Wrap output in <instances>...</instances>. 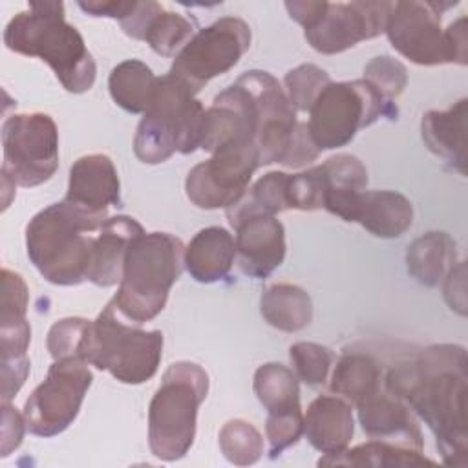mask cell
I'll return each mask as SVG.
<instances>
[{"label":"cell","instance_id":"obj_1","mask_svg":"<svg viewBox=\"0 0 468 468\" xmlns=\"http://www.w3.org/2000/svg\"><path fill=\"white\" fill-rule=\"evenodd\" d=\"M466 351L457 344H435L415 358L391 367L386 391L419 415L437 439L444 464H468Z\"/></svg>","mask_w":468,"mask_h":468},{"label":"cell","instance_id":"obj_2","mask_svg":"<svg viewBox=\"0 0 468 468\" xmlns=\"http://www.w3.org/2000/svg\"><path fill=\"white\" fill-rule=\"evenodd\" d=\"M4 44L15 53L44 60L69 93H84L95 82V60L79 29L66 22L62 2H29L27 11L7 22Z\"/></svg>","mask_w":468,"mask_h":468},{"label":"cell","instance_id":"obj_3","mask_svg":"<svg viewBox=\"0 0 468 468\" xmlns=\"http://www.w3.org/2000/svg\"><path fill=\"white\" fill-rule=\"evenodd\" d=\"M106 218L66 199L35 214L26 227V249L42 278L53 285H79L88 280L93 232H99Z\"/></svg>","mask_w":468,"mask_h":468},{"label":"cell","instance_id":"obj_4","mask_svg":"<svg viewBox=\"0 0 468 468\" xmlns=\"http://www.w3.org/2000/svg\"><path fill=\"white\" fill-rule=\"evenodd\" d=\"M185 269V245L168 232H143L128 247L113 303L133 324L155 318Z\"/></svg>","mask_w":468,"mask_h":468},{"label":"cell","instance_id":"obj_5","mask_svg":"<svg viewBox=\"0 0 468 468\" xmlns=\"http://www.w3.org/2000/svg\"><path fill=\"white\" fill-rule=\"evenodd\" d=\"M205 108L196 93L170 71L157 77L148 108L133 137V154L144 165H157L176 152L199 148Z\"/></svg>","mask_w":468,"mask_h":468},{"label":"cell","instance_id":"obj_6","mask_svg":"<svg viewBox=\"0 0 468 468\" xmlns=\"http://www.w3.org/2000/svg\"><path fill=\"white\" fill-rule=\"evenodd\" d=\"M208 393V375L194 362H174L148 406V446L166 463L185 457L194 444L196 419Z\"/></svg>","mask_w":468,"mask_h":468},{"label":"cell","instance_id":"obj_7","mask_svg":"<svg viewBox=\"0 0 468 468\" xmlns=\"http://www.w3.org/2000/svg\"><path fill=\"white\" fill-rule=\"evenodd\" d=\"M141 324H126L113 302L90 320L79 356L101 371H108L122 384L150 380L163 358V333L144 331Z\"/></svg>","mask_w":468,"mask_h":468},{"label":"cell","instance_id":"obj_8","mask_svg":"<svg viewBox=\"0 0 468 468\" xmlns=\"http://www.w3.org/2000/svg\"><path fill=\"white\" fill-rule=\"evenodd\" d=\"M236 80L245 86L254 104V143L260 154V166L280 163L289 168H300L318 157L320 150L309 135L307 122L296 119V110L285 90L269 71L250 69Z\"/></svg>","mask_w":468,"mask_h":468},{"label":"cell","instance_id":"obj_9","mask_svg":"<svg viewBox=\"0 0 468 468\" xmlns=\"http://www.w3.org/2000/svg\"><path fill=\"white\" fill-rule=\"evenodd\" d=\"M457 2H393L386 35L389 44L419 66L466 64V16L442 29V13Z\"/></svg>","mask_w":468,"mask_h":468},{"label":"cell","instance_id":"obj_10","mask_svg":"<svg viewBox=\"0 0 468 468\" xmlns=\"http://www.w3.org/2000/svg\"><path fill=\"white\" fill-rule=\"evenodd\" d=\"M380 117H397V106L369 80H331L309 110L307 130L320 152L335 150L351 143L358 130Z\"/></svg>","mask_w":468,"mask_h":468},{"label":"cell","instance_id":"obj_11","mask_svg":"<svg viewBox=\"0 0 468 468\" xmlns=\"http://www.w3.org/2000/svg\"><path fill=\"white\" fill-rule=\"evenodd\" d=\"M2 177L15 186H38L58 168V130L48 113H13L2 124Z\"/></svg>","mask_w":468,"mask_h":468},{"label":"cell","instance_id":"obj_12","mask_svg":"<svg viewBox=\"0 0 468 468\" xmlns=\"http://www.w3.org/2000/svg\"><path fill=\"white\" fill-rule=\"evenodd\" d=\"M93 375L88 362L79 356L53 360L46 378L33 389L24 404V419L29 433L55 437L77 419Z\"/></svg>","mask_w":468,"mask_h":468},{"label":"cell","instance_id":"obj_13","mask_svg":"<svg viewBox=\"0 0 468 468\" xmlns=\"http://www.w3.org/2000/svg\"><path fill=\"white\" fill-rule=\"evenodd\" d=\"M249 48V24L238 16H221L196 31L176 55L170 73L197 93L210 79L232 69Z\"/></svg>","mask_w":468,"mask_h":468},{"label":"cell","instance_id":"obj_14","mask_svg":"<svg viewBox=\"0 0 468 468\" xmlns=\"http://www.w3.org/2000/svg\"><path fill=\"white\" fill-rule=\"evenodd\" d=\"M393 2H325L303 27L307 44L324 55H336L386 31Z\"/></svg>","mask_w":468,"mask_h":468},{"label":"cell","instance_id":"obj_15","mask_svg":"<svg viewBox=\"0 0 468 468\" xmlns=\"http://www.w3.org/2000/svg\"><path fill=\"white\" fill-rule=\"evenodd\" d=\"M256 168H260L256 144L225 146L188 172L186 197L205 210L229 208L247 192Z\"/></svg>","mask_w":468,"mask_h":468},{"label":"cell","instance_id":"obj_16","mask_svg":"<svg viewBox=\"0 0 468 468\" xmlns=\"http://www.w3.org/2000/svg\"><path fill=\"white\" fill-rule=\"evenodd\" d=\"M29 289L18 272L2 269V311H0V367L2 402H9L29 375L27 347L31 327L26 318Z\"/></svg>","mask_w":468,"mask_h":468},{"label":"cell","instance_id":"obj_17","mask_svg":"<svg viewBox=\"0 0 468 468\" xmlns=\"http://www.w3.org/2000/svg\"><path fill=\"white\" fill-rule=\"evenodd\" d=\"M236 232V260L243 274L267 278L285 258V229L276 216L249 214L229 223Z\"/></svg>","mask_w":468,"mask_h":468},{"label":"cell","instance_id":"obj_18","mask_svg":"<svg viewBox=\"0 0 468 468\" xmlns=\"http://www.w3.org/2000/svg\"><path fill=\"white\" fill-rule=\"evenodd\" d=\"M66 201L101 216L121 207V181L113 161L104 154L79 157L69 168Z\"/></svg>","mask_w":468,"mask_h":468},{"label":"cell","instance_id":"obj_19","mask_svg":"<svg viewBox=\"0 0 468 468\" xmlns=\"http://www.w3.org/2000/svg\"><path fill=\"white\" fill-rule=\"evenodd\" d=\"M358 420L369 439L422 450L424 441L411 410L395 395L378 389L356 404Z\"/></svg>","mask_w":468,"mask_h":468},{"label":"cell","instance_id":"obj_20","mask_svg":"<svg viewBox=\"0 0 468 468\" xmlns=\"http://www.w3.org/2000/svg\"><path fill=\"white\" fill-rule=\"evenodd\" d=\"M303 433L324 455L342 453L355 433L351 404L338 395L316 397L303 415Z\"/></svg>","mask_w":468,"mask_h":468},{"label":"cell","instance_id":"obj_21","mask_svg":"<svg viewBox=\"0 0 468 468\" xmlns=\"http://www.w3.org/2000/svg\"><path fill=\"white\" fill-rule=\"evenodd\" d=\"M143 232L144 229L132 216L121 214L106 218L95 236L88 282L97 287H112L119 283L128 247Z\"/></svg>","mask_w":468,"mask_h":468},{"label":"cell","instance_id":"obj_22","mask_svg":"<svg viewBox=\"0 0 468 468\" xmlns=\"http://www.w3.org/2000/svg\"><path fill=\"white\" fill-rule=\"evenodd\" d=\"M325 194L324 208L344 221H355L358 201L367 186L366 165L351 154H336L322 165Z\"/></svg>","mask_w":468,"mask_h":468},{"label":"cell","instance_id":"obj_23","mask_svg":"<svg viewBox=\"0 0 468 468\" xmlns=\"http://www.w3.org/2000/svg\"><path fill=\"white\" fill-rule=\"evenodd\" d=\"M236 260V241L223 227L201 229L185 247V269L199 283L229 276Z\"/></svg>","mask_w":468,"mask_h":468},{"label":"cell","instance_id":"obj_24","mask_svg":"<svg viewBox=\"0 0 468 468\" xmlns=\"http://www.w3.org/2000/svg\"><path fill=\"white\" fill-rule=\"evenodd\" d=\"M466 99L457 101L448 110H431L422 115L420 132L428 150L448 161L463 176L466 174L464 130H466Z\"/></svg>","mask_w":468,"mask_h":468},{"label":"cell","instance_id":"obj_25","mask_svg":"<svg viewBox=\"0 0 468 468\" xmlns=\"http://www.w3.org/2000/svg\"><path fill=\"white\" fill-rule=\"evenodd\" d=\"M356 223L377 238H399L413 223L411 201L395 190H364L358 201Z\"/></svg>","mask_w":468,"mask_h":468},{"label":"cell","instance_id":"obj_26","mask_svg":"<svg viewBox=\"0 0 468 468\" xmlns=\"http://www.w3.org/2000/svg\"><path fill=\"white\" fill-rule=\"evenodd\" d=\"M457 263L455 239L446 232H426L406 250V267L420 285L437 287Z\"/></svg>","mask_w":468,"mask_h":468},{"label":"cell","instance_id":"obj_27","mask_svg":"<svg viewBox=\"0 0 468 468\" xmlns=\"http://www.w3.org/2000/svg\"><path fill=\"white\" fill-rule=\"evenodd\" d=\"M263 320L285 333H296L313 320V302L309 292L294 283H272L260 298Z\"/></svg>","mask_w":468,"mask_h":468},{"label":"cell","instance_id":"obj_28","mask_svg":"<svg viewBox=\"0 0 468 468\" xmlns=\"http://www.w3.org/2000/svg\"><path fill=\"white\" fill-rule=\"evenodd\" d=\"M320 466H373V468H406V466H433L435 461L428 459L422 450L410 446L371 439L351 450H344L336 455H324L318 461Z\"/></svg>","mask_w":468,"mask_h":468},{"label":"cell","instance_id":"obj_29","mask_svg":"<svg viewBox=\"0 0 468 468\" xmlns=\"http://www.w3.org/2000/svg\"><path fill=\"white\" fill-rule=\"evenodd\" d=\"M382 369L367 353H346L338 358L331 375V391L351 404H360L380 389Z\"/></svg>","mask_w":468,"mask_h":468},{"label":"cell","instance_id":"obj_30","mask_svg":"<svg viewBox=\"0 0 468 468\" xmlns=\"http://www.w3.org/2000/svg\"><path fill=\"white\" fill-rule=\"evenodd\" d=\"M252 388L267 415L302 413L298 377L287 366L278 362L260 366L254 373Z\"/></svg>","mask_w":468,"mask_h":468},{"label":"cell","instance_id":"obj_31","mask_svg":"<svg viewBox=\"0 0 468 468\" xmlns=\"http://www.w3.org/2000/svg\"><path fill=\"white\" fill-rule=\"evenodd\" d=\"M157 77L137 58L119 62L108 79V90L117 106L128 113H144L152 99Z\"/></svg>","mask_w":468,"mask_h":468},{"label":"cell","instance_id":"obj_32","mask_svg":"<svg viewBox=\"0 0 468 468\" xmlns=\"http://www.w3.org/2000/svg\"><path fill=\"white\" fill-rule=\"evenodd\" d=\"M90 16H108L115 18L121 24V29L135 38L144 40V33L152 18L163 11V5L146 0V2H122V0H88L77 4Z\"/></svg>","mask_w":468,"mask_h":468},{"label":"cell","instance_id":"obj_33","mask_svg":"<svg viewBox=\"0 0 468 468\" xmlns=\"http://www.w3.org/2000/svg\"><path fill=\"white\" fill-rule=\"evenodd\" d=\"M196 27H197L196 18L163 9L152 18L144 33V42L157 55L174 57L196 35Z\"/></svg>","mask_w":468,"mask_h":468},{"label":"cell","instance_id":"obj_34","mask_svg":"<svg viewBox=\"0 0 468 468\" xmlns=\"http://www.w3.org/2000/svg\"><path fill=\"white\" fill-rule=\"evenodd\" d=\"M219 448L229 463L249 466L260 461L263 453V437L254 424L243 419H232L219 430Z\"/></svg>","mask_w":468,"mask_h":468},{"label":"cell","instance_id":"obj_35","mask_svg":"<svg viewBox=\"0 0 468 468\" xmlns=\"http://www.w3.org/2000/svg\"><path fill=\"white\" fill-rule=\"evenodd\" d=\"M329 82V73L314 64H300L283 77L285 93L296 112H309Z\"/></svg>","mask_w":468,"mask_h":468},{"label":"cell","instance_id":"obj_36","mask_svg":"<svg viewBox=\"0 0 468 468\" xmlns=\"http://www.w3.org/2000/svg\"><path fill=\"white\" fill-rule=\"evenodd\" d=\"M289 358L298 380L307 386H322L333 364V351L322 344L296 342L289 347Z\"/></svg>","mask_w":468,"mask_h":468},{"label":"cell","instance_id":"obj_37","mask_svg":"<svg viewBox=\"0 0 468 468\" xmlns=\"http://www.w3.org/2000/svg\"><path fill=\"white\" fill-rule=\"evenodd\" d=\"M325 181L322 166H313L298 174H289L287 197L289 208L296 210H318L324 208Z\"/></svg>","mask_w":468,"mask_h":468},{"label":"cell","instance_id":"obj_38","mask_svg":"<svg viewBox=\"0 0 468 468\" xmlns=\"http://www.w3.org/2000/svg\"><path fill=\"white\" fill-rule=\"evenodd\" d=\"M364 79L369 80L388 101L395 102L408 84V69L397 58L380 55L364 66Z\"/></svg>","mask_w":468,"mask_h":468},{"label":"cell","instance_id":"obj_39","mask_svg":"<svg viewBox=\"0 0 468 468\" xmlns=\"http://www.w3.org/2000/svg\"><path fill=\"white\" fill-rule=\"evenodd\" d=\"M90 320L69 316L55 322L48 333V351L53 360L62 356H79L80 342ZM80 358V356H79Z\"/></svg>","mask_w":468,"mask_h":468},{"label":"cell","instance_id":"obj_40","mask_svg":"<svg viewBox=\"0 0 468 468\" xmlns=\"http://www.w3.org/2000/svg\"><path fill=\"white\" fill-rule=\"evenodd\" d=\"M265 433L269 439L271 457L280 455L289 446L296 444L303 433V415L285 413V415H267Z\"/></svg>","mask_w":468,"mask_h":468},{"label":"cell","instance_id":"obj_41","mask_svg":"<svg viewBox=\"0 0 468 468\" xmlns=\"http://www.w3.org/2000/svg\"><path fill=\"white\" fill-rule=\"evenodd\" d=\"M26 430L24 415H20L9 402H2V457H7L22 444Z\"/></svg>","mask_w":468,"mask_h":468},{"label":"cell","instance_id":"obj_42","mask_svg":"<svg viewBox=\"0 0 468 468\" xmlns=\"http://www.w3.org/2000/svg\"><path fill=\"white\" fill-rule=\"evenodd\" d=\"M466 285H464V261H459L444 278V300L459 314H466Z\"/></svg>","mask_w":468,"mask_h":468}]
</instances>
